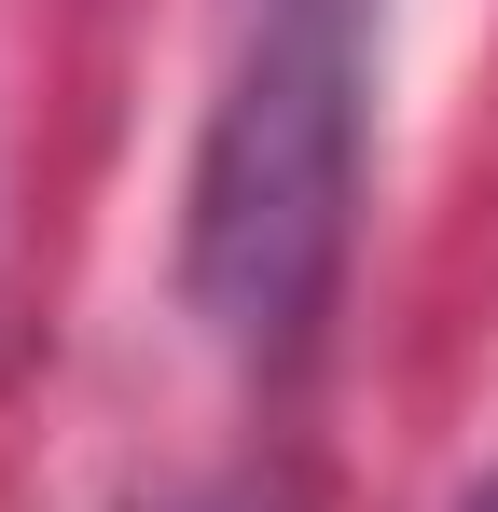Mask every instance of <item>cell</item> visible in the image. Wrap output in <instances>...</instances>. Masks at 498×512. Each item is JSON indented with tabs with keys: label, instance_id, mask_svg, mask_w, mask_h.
Listing matches in <instances>:
<instances>
[{
	"label": "cell",
	"instance_id": "cell-1",
	"mask_svg": "<svg viewBox=\"0 0 498 512\" xmlns=\"http://www.w3.org/2000/svg\"><path fill=\"white\" fill-rule=\"evenodd\" d=\"M374 167V0H263L194 125L180 305L236 374H305Z\"/></svg>",
	"mask_w": 498,
	"mask_h": 512
},
{
	"label": "cell",
	"instance_id": "cell-2",
	"mask_svg": "<svg viewBox=\"0 0 498 512\" xmlns=\"http://www.w3.org/2000/svg\"><path fill=\"white\" fill-rule=\"evenodd\" d=\"M457 512H498V471H485V485H457Z\"/></svg>",
	"mask_w": 498,
	"mask_h": 512
}]
</instances>
